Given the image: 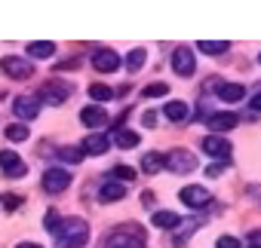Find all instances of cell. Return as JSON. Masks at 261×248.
I'll use <instances>...</instances> for the list:
<instances>
[{"label":"cell","instance_id":"35","mask_svg":"<svg viewBox=\"0 0 261 248\" xmlns=\"http://www.w3.org/2000/svg\"><path fill=\"white\" fill-rule=\"evenodd\" d=\"M221 172H224V163H218V166H209V169H206V175H209V178H218Z\"/></svg>","mask_w":261,"mask_h":248},{"label":"cell","instance_id":"15","mask_svg":"<svg viewBox=\"0 0 261 248\" xmlns=\"http://www.w3.org/2000/svg\"><path fill=\"white\" fill-rule=\"evenodd\" d=\"M215 95L224 104H237V101L246 98V86L243 83H215Z\"/></svg>","mask_w":261,"mask_h":248},{"label":"cell","instance_id":"23","mask_svg":"<svg viewBox=\"0 0 261 248\" xmlns=\"http://www.w3.org/2000/svg\"><path fill=\"white\" fill-rule=\"evenodd\" d=\"M4 135L13 141V144H19V141H28V135H31V129L25 126V122H13V126H7L4 129Z\"/></svg>","mask_w":261,"mask_h":248},{"label":"cell","instance_id":"4","mask_svg":"<svg viewBox=\"0 0 261 248\" xmlns=\"http://www.w3.org/2000/svg\"><path fill=\"white\" fill-rule=\"evenodd\" d=\"M0 71H4L10 80H28L34 74V65L25 55H7V58H0Z\"/></svg>","mask_w":261,"mask_h":248},{"label":"cell","instance_id":"26","mask_svg":"<svg viewBox=\"0 0 261 248\" xmlns=\"http://www.w3.org/2000/svg\"><path fill=\"white\" fill-rule=\"evenodd\" d=\"M111 181H120V184L136 181V169H133V166H114V169H111Z\"/></svg>","mask_w":261,"mask_h":248},{"label":"cell","instance_id":"34","mask_svg":"<svg viewBox=\"0 0 261 248\" xmlns=\"http://www.w3.org/2000/svg\"><path fill=\"white\" fill-rule=\"evenodd\" d=\"M142 122H145L148 129H154V122H157V113H154V110H145V113H142Z\"/></svg>","mask_w":261,"mask_h":248},{"label":"cell","instance_id":"3","mask_svg":"<svg viewBox=\"0 0 261 248\" xmlns=\"http://www.w3.org/2000/svg\"><path fill=\"white\" fill-rule=\"evenodd\" d=\"M200 150L206 153V157H212V160H221L224 166H230V141L224 138V135H206L203 141H200Z\"/></svg>","mask_w":261,"mask_h":248},{"label":"cell","instance_id":"33","mask_svg":"<svg viewBox=\"0 0 261 248\" xmlns=\"http://www.w3.org/2000/svg\"><path fill=\"white\" fill-rule=\"evenodd\" d=\"M83 61H80V55H74V58H68V61H59L56 65V71H71V68H80Z\"/></svg>","mask_w":261,"mask_h":248},{"label":"cell","instance_id":"39","mask_svg":"<svg viewBox=\"0 0 261 248\" xmlns=\"http://www.w3.org/2000/svg\"><path fill=\"white\" fill-rule=\"evenodd\" d=\"M249 248H261V245H255V242H249Z\"/></svg>","mask_w":261,"mask_h":248},{"label":"cell","instance_id":"9","mask_svg":"<svg viewBox=\"0 0 261 248\" xmlns=\"http://www.w3.org/2000/svg\"><path fill=\"white\" fill-rule=\"evenodd\" d=\"M105 248H145L142 242V230H117L108 236Z\"/></svg>","mask_w":261,"mask_h":248},{"label":"cell","instance_id":"6","mask_svg":"<svg viewBox=\"0 0 261 248\" xmlns=\"http://www.w3.org/2000/svg\"><path fill=\"white\" fill-rule=\"evenodd\" d=\"M178 199H181L188 208H209V205H212V193H209L206 187H200V184H188V187H181Z\"/></svg>","mask_w":261,"mask_h":248},{"label":"cell","instance_id":"10","mask_svg":"<svg viewBox=\"0 0 261 248\" xmlns=\"http://www.w3.org/2000/svg\"><path fill=\"white\" fill-rule=\"evenodd\" d=\"M237 122H240V116L230 113V110H218V113H209L206 116V126L215 129V135H224V132L237 129Z\"/></svg>","mask_w":261,"mask_h":248},{"label":"cell","instance_id":"11","mask_svg":"<svg viewBox=\"0 0 261 248\" xmlns=\"http://www.w3.org/2000/svg\"><path fill=\"white\" fill-rule=\"evenodd\" d=\"M80 122L86 129H101V126H108V110L101 104H86L80 110Z\"/></svg>","mask_w":261,"mask_h":248},{"label":"cell","instance_id":"38","mask_svg":"<svg viewBox=\"0 0 261 248\" xmlns=\"http://www.w3.org/2000/svg\"><path fill=\"white\" fill-rule=\"evenodd\" d=\"M16 248H43V245H37V242H19Z\"/></svg>","mask_w":261,"mask_h":248},{"label":"cell","instance_id":"29","mask_svg":"<svg viewBox=\"0 0 261 248\" xmlns=\"http://www.w3.org/2000/svg\"><path fill=\"white\" fill-rule=\"evenodd\" d=\"M145 58H148V52H145V49H133V52L126 55V68H129V71H139V68L145 65Z\"/></svg>","mask_w":261,"mask_h":248},{"label":"cell","instance_id":"17","mask_svg":"<svg viewBox=\"0 0 261 248\" xmlns=\"http://www.w3.org/2000/svg\"><path fill=\"white\" fill-rule=\"evenodd\" d=\"M126 196V184H120V181H105L101 187H98V202H117V199H123Z\"/></svg>","mask_w":261,"mask_h":248},{"label":"cell","instance_id":"5","mask_svg":"<svg viewBox=\"0 0 261 248\" xmlns=\"http://www.w3.org/2000/svg\"><path fill=\"white\" fill-rule=\"evenodd\" d=\"M40 184H43V190H46V193L59 196V193H65V190L71 187V172H68V169H46Z\"/></svg>","mask_w":261,"mask_h":248},{"label":"cell","instance_id":"30","mask_svg":"<svg viewBox=\"0 0 261 248\" xmlns=\"http://www.w3.org/2000/svg\"><path fill=\"white\" fill-rule=\"evenodd\" d=\"M83 157H86V153H83L80 147H62V150H59V160H62V163H83Z\"/></svg>","mask_w":261,"mask_h":248},{"label":"cell","instance_id":"13","mask_svg":"<svg viewBox=\"0 0 261 248\" xmlns=\"http://www.w3.org/2000/svg\"><path fill=\"white\" fill-rule=\"evenodd\" d=\"M13 113H16L19 119L31 122V119L40 113V101H37V98H31V95H19V98L13 101Z\"/></svg>","mask_w":261,"mask_h":248},{"label":"cell","instance_id":"1","mask_svg":"<svg viewBox=\"0 0 261 248\" xmlns=\"http://www.w3.org/2000/svg\"><path fill=\"white\" fill-rule=\"evenodd\" d=\"M56 239L62 248H83L89 239V224L83 218H68V221H62V230Z\"/></svg>","mask_w":261,"mask_h":248},{"label":"cell","instance_id":"27","mask_svg":"<svg viewBox=\"0 0 261 248\" xmlns=\"http://www.w3.org/2000/svg\"><path fill=\"white\" fill-rule=\"evenodd\" d=\"M22 196L19 193H0V208H4V211H19L22 208Z\"/></svg>","mask_w":261,"mask_h":248},{"label":"cell","instance_id":"36","mask_svg":"<svg viewBox=\"0 0 261 248\" xmlns=\"http://www.w3.org/2000/svg\"><path fill=\"white\" fill-rule=\"evenodd\" d=\"M154 199H157V196H154L151 190H145V193H142V202H145V208H151V205H154Z\"/></svg>","mask_w":261,"mask_h":248},{"label":"cell","instance_id":"24","mask_svg":"<svg viewBox=\"0 0 261 248\" xmlns=\"http://www.w3.org/2000/svg\"><path fill=\"white\" fill-rule=\"evenodd\" d=\"M89 98H92L95 104H105V101L114 98V89L105 86V83H92V86H89Z\"/></svg>","mask_w":261,"mask_h":248},{"label":"cell","instance_id":"12","mask_svg":"<svg viewBox=\"0 0 261 248\" xmlns=\"http://www.w3.org/2000/svg\"><path fill=\"white\" fill-rule=\"evenodd\" d=\"M120 65H123V58H120L114 49H98V52L92 55V68H95L98 74H114Z\"/></svg>","mask_w":261,"mask_h":248},{"label":"cell","instance_id":"37","mask_svg":"<svg viewBox=\"0 0 261 248\" xmlns=\"http://www.w3.org/2000/svg\"><path fill=\"white\" fill-rule=\"evenodd\" d=\"M249 104H252V110H261V92H258V95H252V101H249Z\"/></svg>","mask_w":261,"mask_h":248},{"label":"cell","instance_id":"20","mask_svg":"<svg viewBox=\"0 0 261 248\" xmlns=\"http://www.w3.org/2000/svg\"><path fill=\"white\" fill-rule=\"evenodd\" d=\"M178 224H181V218L175 211H154V218H151V227H160V230H175Z\"/></svg>","mask_w":261,"mask_h":248},{"label":"cell","instance_id":"8","mask_svg":"<svg viewBox=\"0 0 261 248\" xmlns=\"http://www.w3.org/2000/svg\"><path fill=\"white\" fill-rule=\"evenodd\" d=\"M172 71L178 74V77H194V71H197V55L188 49V46H178L175 52H172Z\"/></svg>","mask_w":261,"mask_h":248},{"label":"cell","instance_id":"32","mask_svg":"<svg viewBox=\"0 0 261 248\" xmlns=\"http://www.w3.org/2000/svg\"><path fill=\"white\" fill-rule=\"evenodd\" d=\"M215 248H243V245H240V239H237V236H218Z\"/></svg>","mask_w":261,"mask_h":248},{"label":"cell","instance_id":"19","mask_svg":"<svg viewBox=\"0 0 261 248\" xmlns=\"http://www.w3.org/2000/svg\"><path fill=\"white\" fill-rule=\"evenodd\" d=\"M114 144H117L120 150H133V147L142 144V138H139L136 132H129V129H114Z\"/></svg>","mask_w":261,"mask_h":248},{"label":"cell","instance_id":"25","mask_svg":"<svg viewBox=\"0 0 261 248\" xmlns=\"http://www.w3.org/2000/svg\"><path fill=\"white\" fill-rule=\"evenodd\" d=\"M160 169H163V153H145V157H142V172L157 175Z\"/></svg>","mask_w":261,"mask_h":248},{"label":"cell","instance_id":"28","mask_svg":"<svg viewBox=\"0 0 261 248\" xmlns=\"http://www.w3.org/2000/svg\"><path fill=\"white\" fill-rule=\"evenodd\" d=\"M43 227H46V233H49V236H59V230H62V218H59V211H53V208H49V211L43 214Z\"/></svg>","mask_w":261,"mask_h":248},{"label":"cell","instance_id":"40","mask_svg":"<svg viewBox=\"0 0 261 248\" xmlns=\"http://www.w3.org/2000/svg\"><path fill=\"white\" fill-rule=\"evenodd\" d=\"M258 65H261V55H258Z\"/></svg>","mask_w":261,"mask_h":248},{"label":"cell","instance_id":"16","mask_svg":"<svg viewBox=\"0 0 261 248\" xmlns=\"http://www.w3.org/2000/svg\"><path fill=\"white\" fill-rule=\"evenodd\" d=\"M108 147H111V138H108V135H101V132H92V135L80 144V150H83V153H89V157H105V153H108Z\"/></svg>","mask_w":261,"mask_h":248},{"label":"cell","instance_id":"21","mask_svg":"<svg viewBox=\"0 0 261 248\" xmlns=\"http://www.w3.org/2000/svg\"><path fill=\"white\" fill-rule=\"evenodd\" d=\"M200 52L203 55H224V52H230V43L227 40H200Z\"/></svg>","mask_w":261,"mask_h":248},{"label":"cell","instance_id":"2","mask_svg":"<svg viewBox=\"0 0 261 248\" xmlns=\"http://www.w3.org/2000/svg\"><path fill=\"white\" fill-rule=\"evenodd\" d=\"M197 153H191L188 147H178V150H172V153H163V169H169L172 175H188V172H194L197 169Z\"/></svg>","mask_w":261,"mask_h":248},{"label":"cell","instance_id":"18","mask_svg":"<svg viewBox=\"0 0 261 248\" xmlns=\"http://www.w3.org/2000/svg\"><path fill=\"white\" fill-rule=\"evenodd\" d=\"M163 113H166L169 122H185L191 116V107L185 101H169V104H163Z\"/></svg>","mask_w":261,"mask_h":248},{"label":"cell","instance_id":"7","mask_svg":"<svg viewBox=\"0 0 261 248\" xmlns=\"http://www.w3.org/2000/svg\"><path fill=\"white\" fill-rule=\"evenodd\" d=\"M0 172H4V178H22L28 172V163L16 150H0Z\"/></svg>","mask_w":261,"mask_h":248},{"label":"cell","instance_id":"31","mask_svg":"<svg viewBox=\"0 0 261 248\" xmlns=\"http://www.w3.org/2000/svg\"><path fill=\"white\" fill-rule=\"evenodd\" d=\"M142 95H145V98H166V95H169V86H166V83H151V86H145Z\"/></svg>","mask_w":261,"mask_h":248},{"label":"cell","instance_id":"22","mask_svg":"<svg viewBox=\"0 0 261 248\" xmlns=\"http://www.w3.org/2000/svg\"><path fill=\"white\" fill-rule=\"evenodd\" d=\"M28 55H31V58H53V55H56V43H49V40L28 43Z\"/></svg>","mask_w":261,"mask_h":248},{"label":"cell","instance_id":"14","mask_svg":"<svg viewBox=\"0 0 261 248\" xmlns=\"http://www.w3.org/2000/svg\"><path fill=\"white\" fill-rule=\"evenodd\" d=\"M68 95H71L68 86H62V83H46V86L37 92V101H43V104H65Z\"/></svg>","mask_w":261,"mask_h":248}]
</instances>
